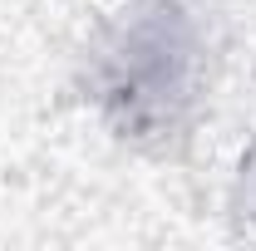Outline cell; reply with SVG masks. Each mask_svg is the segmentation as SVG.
Instances as JSON below:
<instances>
[{"mask_svg": "<svg viewBox=\"0 0 256 251\" xmlns=\"http://www.w3.org/2000/svg\"><path fill=\"white\" fill-rule=\"evenodd\" d=\"M207 79V25L192 0H133L89 54L98 118L138 148H162L197 114Z\"/></svg>", "mask_w": 256, "mask_h": 251, "instance_id": "1", "label": "cell"}, {"mask_svg": "<svg viewBox=\"0 0 256 251\" xmlns=\"http://www.w3.org/2000/svg\"><path fill=\"white\" fill-rule=\"evenodd\" d=\"M246 207H252V217H256V162H252V182H246Z\"/></svg>", "mask_w": 256, "mask_h": 251, "instance_id": "2", "label": "cell"}]
</instances>
